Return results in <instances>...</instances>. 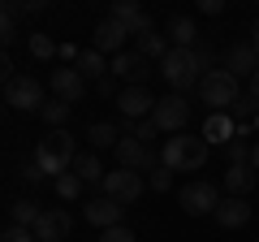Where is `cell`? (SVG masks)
Returning a JSON list of instances; mask_svg holds the SVG:
<instances>
[{
    "label": "cell",
    "mask_w": 259,
    "mask_h": 242,
    "mask_svg": "<svg viewBox=\"0 0 259 242\" xmlns=\"http://www.w3.org/2000/svg\"><path fill=\"white\" fill-rule=\"evenodd\" d=\"M207 151H212V143H207L203 134H173V139H164L160 160H164V169H173V173H199V169L207 165Z\"/></svg>",
    "instance_id": "6da1fadb"
},
{
    "label": "cell",
    "mask_w": 259,
    "mask_h": 242,
    "mask_svg": "<svg viewBox=\"0 0 259 242\" xmlns=\"http://www.w3.org/2000/svg\"><path fill=\"white\" fill-rule=\"evenodd\" d=\"M74 160H78V151H74V134L69 130H52V134H44V139L35 143V165L44 169V173H69L74 169Z\"/></svg>",
    "instance_id": "7a4b0ae2"
},
{
    "label": "cell",
    "mask_w": 259,
    "mask_h": 242,
    "mask_svg": "<svg viewBox=\"0 0 259 242\" xmlns=\"http://www.w3.org/2000/svg\"><path fill=\"white\" fill-rule=\"evenodd\" d=\"M199 69L203 65H199V52H194V48H173V52L160 61V74H164V83L173 87V95H182L186 87H194V83H203Z\"/></svg>",
    "instance_id": "3957f363"
},
{
    "label": "cell",
    "mask_w": 259,
    "mask_h": 242,
    "mask_svg": "<svg viewBox=\"0 0 259 242\" xmlns=\"http://www.w3.org/2000/svg\"><path fill=\"white\" fill-rule=\"evenodd\" d=\"M238 95H242V83L229 74V69H212V74H203V83H199V100H203L212 112L233 108Z\"/></svg>",
    "instance_id": "277c9868"
},
{
    "label": "cell",
    "mask_w": 259,
    "mask_h": 242,
    "mask_svg": "<svg viewBox=\"0 0 259 242\" xmlns=\"http://www.w3.org/2000/svg\"><path fill=\"white\" fill-rule=\"evenodd\" d=\"M5 104L9 108H18V112H39L44 108V83L39 78H30V74H18V78H9L5 83Z\"/></svg>",
    "instance_id": "5b68a950"
},
{
    "label": "cell",
    "mask_w": 259,
    "mask_h": 242,
    "mask_svg": "<svg viewBox=\"0 0 259 242\" xmlns=\"http://www.w3.org/2000/svg\"><path fill=\"white\" fill-rule=\"evenodd\" d=\"M177 204H182V212H190V216H212L216 208H221V190L199 177V182H186V186L177 190Z\"/></svg>",
    "instance_id": "8992f818"
},
{
    "label": "cell",
    "mask_w": 259,
    "mask_h": 242,
    "mask_svg": "<svg viewBox=\"0 0 259 242\" xmlns=\"http://www.w3.org/2000/svg\"><path fill=\"white\" fill-rule=\"evenodd\" d=\"M100 190H104L108 199H117L121 208H130L134 199L143 195V190H147V177L134 173V169H112V173L104 177V186H100Z\"/></svg>",
    "instance_id": "52a82bcc"
},
{
    "label": "cell",
    "mask_w": 259,
    "mask_h": 242,
    "mask_svg": "<svg viewBox=\"0 0 259 242\" xmlns=\"http://www.w3.org/2000/svg\"><path fill=\"white\" fill-rule=\"evenodd\" d=\"M151 121L160 126V134H186V121H190V100L186 95H164V100H156V112H151Z\"/></svg>",
    "instance_id": "ba28073f"
},
{
    "label": "cell",
    "mask_w": 259,
    "mask_h": 242,
    "mask_svg": "<svg viewBox=\"0 0 259 242\" xmlns=\"http://www.w3.org/2000/svg\"><path fill=\"white\" fill-rule=\"evenodd\" d=\"M125 39H130V26L117 18H100L95 22V35H91V48L104 56H121L125 52Z\"/></svg>",
    "instance_id": "9c48e42d"
},
{
    "label": "cell",
    "mask_w": 259,
    "mask_h": 242,
    "mask_svg": "<svg viewBox=\"0 0 259 242\" xmlns=\"http://www.w3.org/2000/svg\"><path fill=\"white\" fill-rule=\"evenodd\" d=\"M112 78L125 83V87H143L151 78V61L139 48H134V52H121V56H112Z\"/></svg>",
    "instance_id": "30bf717a"
},
{
    "label": "cell",
    "mask_w": 259,
    "mask_h": 242,
    "mask_svg": "<svg viewBox=\"0 0 259 242\" xmlns=\"http://www.w3.org/2000/svg\"><path fill=\"white\" fill-rule=\"evenodd\" d=\"M117 112L134 126V121H147L151 112H156V100H151V91L147 87H121V95H117Z\"/></svg>",
    "instance_id": "8fae6325"
},
{
    "label": "cell",
    "mask_w": 259,
    "mask_h": 242,
    "mask_svg": "<svg viewBox=\"0 0 259 242\" xmlns=\"http://www.w3.org/2000/svg\"><path fill=\"white\" fill-rule=\"evenodd\" d=\"M117 160H121V169H134V173H139V169H160V165H164V160L156 156V147L130 139V134L117 143Z\"/></svg>",
    "instance_id": "7c38bea8"
},
{
    "label": "cell",
    "mask_w": 259,
    "mask_h": 242,
    "mask_svg": "<svg viewBox=\"0 0 259 242\" xmlns=\"http://www.w3.org/2000/svg\"><path fill=\"white\" fill-rule=\"evenodd\" d=\"M48 87H52V95H56V100H65V104H78V100L87 95V78L78 74L74 65H61V69H52Z\"/></svg>",
    "instance_id": "4fadbf2b"
},
{
    "label": "cell",
    "mask_w": 259,
    "mask_h": 242,
    "mask_svg": "<svg viewBox=\"0 0 259 242\" xmlns=\"http://www.w3.org/2000/svg\"><path fill=\"white\" fill-rule=\"evenodd\" d=\"M225 69H229L238 83H242V78H246V83L255 78V69H259V52L250 48V39H242V44H229V48H225Z\"/></svg>",
    "instance_id": "5bb4252c"
},
{
    "label": "cell",
    "mask_w": 259,
    "mask_h": 242,
    "mask_svg": "<svg viewBox=\"0 0 259 242\" xmlns=\"http://www.w3.org/2000/svg\"><path fill=\"white\" fill-rule=\"evenodd\" d=\"M121 212L125 208L117 204V199H108V195H100V199H87V208H82V216H87V225H95V229H117L121 225Z\"/></svg>",
    "instance_id": "9a60e30c"
},
{
    "label": "cell",
    "mask_w": 259,
    "mask_h": 242,
    "mask_svg": "<svg viewBox=\"0 0 259 242\" xmlns=\"http://www.w3.org/2000/svg\"><path fill=\"white\" fill-rule=\"evenodd\" d=\"M69 229H74V221H69L65 208H44V216L35 225V238L39 242H61V238H69Z\"/></svg>",
    "instance_id": "2e32d148"
},
{
    "label": "cell",
    "mask_w": 259,
    "mask_h": 242,
    "mask_svg": "<svg viewBox=\"0 0 259 242\" xmlns=\"http://www.w3.org/2000/svg\"><path fill=\"white\" fill-rule=\"evenodd\" d=\"M108 18H117V22H125L130 26V35H147V30H156V22L147 18V13L134 5V0H112V9H108Z\"/></svg>",
    "instance_id": "e0dca14e"
},
{
    "label": "cell",
    "mask_w": 259,
    "mask_h": 242,
    "mask_svg": "<svg viewBox=\"0 0 259 242\" xmlns=\"http://www.w3.org/2000/svg\"><path fill=\"white\" fill-rule=\"evenodd\" d=\"M203 139L216 143V147H229V143L238 139V121H233L229 112H207V121H203Z\"/></svg>",
    "instance_id": "ac0fdd59"
},
{
    "label": "cell",
    "mask_w": 259,
    "mask_h": 242,
    "mask_svg": "<svg viewBox=\"0 0 259 242\" xmlns=\"http://www.w3.org/2000/svg\"><path fill=\"white\" fill-rule=\"evenodd\" d=\"M250 212H255V208H250L246 199H221V208L212 212V221L221 225V229H242V225L250 221Z\"/></svg>",
    "instance_id": "d6986e66"
},
{
    "label": "cell",
    "mask_w": 259,
    "mask_h": 242,
    "mask_svg": "<svg viewBox=\"0 0 259 242\" xmlns=\"http://www.w3.org/2000/svg\"><path fill=\"white\" fill-rule=\"evenodd\" d=\"M255 182H259V173L250 165H229L225 169V190H229V199H246L255 190Z\"/></svg>",
    "instance_id": "ffe728a7"
},
{
    "label": "cell",
    "mask_w": 259,
    "mask_h": 242,
    "mask_svg": "<svg viewBox=\"0 0 259 242\" xmlns=\"http://www.w3.org/2000/svg\"><path fill=\"white\" fill-rule=\"evenodd\" d=\"M74 69L87 78V83H104V78L112 74V61H108L104 52H95V48H87V52L74 61Z\"/></svg>",
    "instance_id": "44dd1931"
},
{
    "label": "cell",
    "mask_w": 259,
    "mask_h": 242,
    "mask_svg": "<svg viewBox=\"0 0 259 242\" xmlns=\"http://www.w3.org/2000/svg\"><path fill=\"white\" fill-rule=\"evenodd\" d=\"M87 139H91V151L100 156V151H117V143L125 139V130H121V126H112V121H91Z\"/></svg>",
    "instance_id": "7402d4cb"
},
{
    "label": "cell",
    "mask_w": 259,
    "mask_h": 242,
    "mask_svg": "<svg viewBox=\"0 0 259 242\" xmlns=\"http://www.w3.org/2000/svg\"><path fill=\"white\" fill-rule=\"evenodd\" d=\"M168 44L173 48H194V39H199V26H194V18H186V13H177L173 22H168Z\"/></svg>",
    "instance_id": "603a6c76"
},
{
    "label": "cell",
    "mask_w": 259,
    "mask_h": 242,
    "mask_svg": "<svg viewBox=\"0 0 259 242\" xmlns=\"http://www.w3.org/2000/svg\"><path fill=\"white\" fill-rule=\"evenodd\" d=\"M74 173L82 177L87 186H104V165H100V156H95V151H78V160H74Z\"/></svg>",
    "instance_id": "cb8c5ba5"
},
{
    "label": "cell",
    "mask_w": 259,
    "mask_h": 242,
    "mask_svg": "<svg viewBox=\"0 0 259 242\" xmlns=\"http://www.w3.org/2000/svg\"><path fill=\"white\" fill-rule=\"evenodd\" d=\"M39 216H44V208H39L35 199H18V204L9 208V225H18V229H35Z\"/></svg>",
    "instance_id": "d4e9b609"
},
{
    "label": "cell",
    "mask_w": 259,
    "mask_h": 242,
    "mask_svg": "<svg viewBox=\"0 0 259 242\" xmlns=\"http://www.w3.org/2000/svg\"><path fill=\"white\" fill-rule=\"evenodd\" d=\"M139 52L147 56V61H164V56L173 52V44H168V35H160V30H147V35H139Z\"/></svg>",
    "instance_id": "484cf974"
},
{
    "label": "cell",
    "mask_w": 259,
    "mask_h": 242,
    "mask_svg": "<svg viewBox=\"0 0 259 242\" xmlns=\"http://www.w3.org/2000/svg\"><path fill=\"white\" fill-rule=\"evenodd\" d=\"M52 190H56V199H65V204H74V199H82V190H87V182L69 169V173H61V177H52Z\"/></svg>",
    "instance_id": "4316f807"
},
{
    "label": "cell",
    "mask_w": 259,
    "mask_h": 242,
    "mask_svg": "<svg viewBox=\"0 0 259 242\" xmlns=\"http://www.w3.org/2000/svg\"><path fill=\"white\" fill-rule=\"evenodd\" d=\"M69 108H74V104H65V100H48L44 108H39V117H44V126H52V130H65Z\"/></svg>",
    "instance_id": "83f0119b"
},
{
    "label": "cell",
    "mask_w": 259,
    "mask_h": 242,
    "mask_svg": "<svg viewBox=\"0 0 259 242\" xmlns=\"http://www.w3.org/2000/svg\"><path fill=\"white\" fill-rule=\"evenodd\" d=\"M125 134H130V139H139V143H147V147H151V143L160 139V126H156V121L147 117V121H134V126H130Z\"/></svg>",
    "instance_id": "f1b7e54d"
},
{
    "label": "cell",
    "mask_w": 259,
    "mask_h": 242,
    "mask_svg": "<svg viewBox=\"0 0 259 242\" xmlns=\"http://www.w3.org/2000/svg\"><path fill=\"white\" fill-rule=\"evenodd\" d=\"M30 52H35L39 61H52L61 48H56V39H48V35H39V30H35V35H30Z\"/></svg>",
    "instance_id": "f546056e"
},
{
    "label": "cell",
    "mask_w": 259,
    "mask_h": 242,
    "mask_svg": "<svg viewBox=\"0 0 259 242\" xmlns=\"http://www.w3.org/2000/svg\"><path fill=\"white\" fill-rule=\"evenodd\" d=\"M225 160H229V165H250V147L242 139H233L229 147H225Z\"/></svg>",
    "instance_id": "4dcf8cb0"
},
{
    "label": "cell",
    "mask_w": 259,
    "mask_h": 242,
    "mask_svg": "<svg viewBox=\"0 0 259 242\" xmlns=\"http://www.w3.org/2000/svg\"><path fill=\"white\" fill-rule=\"evenodd\" d=\"M147 186H151V190H160V195H164V190L173 186V169H164V165H160V169H151V177H147Z\"/></svg>",
    "instance_id": "1f68e13d"
},
{
    "label": "cell",
    "mask_w": 259,
    "mask_h": 242,
    "mask_svg": "<svg viewBox=\"0 0 259 242\" xmlns=\"http://www.w3.org/2000/svg\"><path fill=\"white\" fill-rule=\"evenodd\" d=\"M0 242H39L35 229H18V225H9V229L0 233Z\"/></svg>",
    "instance_id": "d6a6232c"
},
{
    "label": "cell",
    "mask_w": 259,
    "mask_h": 242,
    "mask_svg": "<svg viewBox=\"0 0 259 242\" xmlns=\"http://www.w3.org/2000/svg\"><path fill=\"white\" fill-rule=\"evenodd\" d=\"M100 242H134V233H130V225H117V229H104Z\"/></svg>",
    "instance_id": "836d02e7"
},
{
    "label": "cell",
    "mask_w": 259,
    "mask_h": 242,
    "mask_svg": "<svg viewBox=\"0 0 259 242\" xmlns=\"http://www.w3.org/2000/svg\"><path fill=\"white\" fill-rule=\"evenodd\" d=\"M13 39H18V22H13V18H5V22H0V44L9 48Z\"/></svg>",
    "instance_id": "e575fe53"
},
{
    "label": "cell",
    "mask_w": 259,
    "mask_h": 242,
    "mask_svg": "<svg viewBox=\"0 0 259 242\" xmlns=\"http://www.w3.org/2000/svg\"><path fill=\"white\" fill-rule=\"evenodd\" d=\"M95 95H112V100H117V95H121V87H117V78H104V83H95Z\"/></svg>",
    "instance_id": "d590c367"
},
{
    "label": "cell",
    "mask_w": 259,
    "mask_h": 242,
    "mask_svg": "<svg viewBox=\"0 0 259 242\" xmlns=\"http://www.w3.org/2000/svg\"><path fill=\"white\" fill-rule=\"evenodd\" d=\"M199 13H207V18H221V13H225V0H199Z\"/></svg>",
    "instance_id": "8d00e7d4"
},
{
    "label": "cell",
    "mask_w": 259,
    "mask_h": 242,
    "mask_svg": "<svg viewBox=\"0 0 259 242\" xmlns=\"http://www.w3.org/2000/svg\"><path fill=\"white\" fill-rule=\"evenodd\" d=\"M22 177H26L30 186H35V182H44V177H48V173H44V169H39V165H35V160H30V165H22Z\"/></svg>",
    "instance_id": "74e56055"
},
{
    "label": "cell",
    "mask_w": 259,
    "mask_h": 242,
    "mask_svg": "<svg viewBox=\"0 0 259 242\" xmlns=\"http://www.w3.org/2000/svg\"><path fill=\"white\" fill-rule=\"evenodd\" d=\"M250 48L259 52V18H255V26H250Z\"/></svg>",
    "instance_id": "f35d334b"
},
{
    "label": "cell",
    "mask_w": 259,
    "mask_h": 242,
    "mask_svg": "<svg viewBox=\"0 0 259 242\" xmlns=\"http://www.w3.org/2000/svg\"><path fill=\"white\" fill-rule=\"evenodd\" d=\"M250 169H255V173H259V143H255V147H250Z\"/></svg>",
    "instance_id": "ab89813d"
},
{
    "label": "cell",
    "mask_w": 259,
    "mask_h": 242,
    "mask_svg": "<svg viewBox=\"0 0 259 242\" xmlns=\"http://www.w3.org/2000/svg\"><path fill=\"white\" fill-rule=\"evenodd\" d=\"M250 91H255V95H259V69H255V78H250Z\"/></svg>",
    "instance_id": "60d3db41"
},
{
    "label": "cell",
    "mask_w": 259,
    "mask_h": 242,
    "mask_svg": "<svg viewBox=\"0 0 259 242\" xmlns=\"http://www.w3.org/2000/svg\"><path fill=\"white\" fill-rule=\"evenodd\" d=\"M255 130H259V117H255Z\"/></svg>",
    "instance_id": "b9f144b4"
},
{
    "label": "cell",
    "mask_w": 259,
    "mask_h": 242,
    "mask_svg": "<svg viewBox=\"0 0 259 242\" xmlns=\"http://www.w3.org/2000/svg\"><path fill=\"white\" fill-rule=\"evenodd\" d=\"M255 242H259V238H255Z\"/></svg>",
    "instance_id": "7bdbcfd3"
}]
</instances>
